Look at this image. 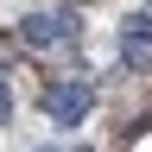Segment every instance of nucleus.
Listing matches in <instances>:
<instances>
[{
    "label": "nucleus",
    "instance_id": "20e7f679",
    "mask_svg": "<svg viewBox=\"0 0 152 152\" xmlns=\"http://www.w3.org/2000/svg\"><path fill=\"white\" fill-rule=\"evenodd\" d=\"M13 121V89H7V76H0V127Z\"/></svg>",
    "mask_w": 152,
    "mask_h": 152
},
{
    "label": "nucleus",
    "instance_id": "7ed1b4c3",
    "mask_svg": "<svg viewBox=\"0 0 152 152\" xmlns=\"http://www.w3.org/2000/svg\"><path fill=\"white\" fill-rule=\"evenodd\" d=\"M121 57L127 70H152V13H133L121 26Z\"/></svg>",
    "mask_w": 152,
    "mask_h": 152
},
{
    "label": "nucleus",
    "instance_id": "f03ea898",
    "mask_svg": "<svg viewBox=\"0 0 152 152\" xmlns=\"http://www.w3.org/2000/svg\"><path fill=\"white\" fill-rule=\"evenodd\" d=\"M89 108H95V89L89 83H51L45 89V114H51L57 127H76Z\"/></svg>",
    "mask_w": 152,
    "mask_h": 152
},
{
    "label": "nucleus",
    "instance_id": "f257e3e1",
    "mask_svg": "<svg viewBox=\"0 0 152 152\" xmlns=\"http://www.w3.org/2000/svg\"><path fill=\"white\" fill-rule=\"evenodd\" d=\"M83 26H76L70 13H26L19 19V45L26 51H57V45H76Z\"/></svg>",
    "mask_w": 152,
    "mask_h": 152
}]
</instances>
